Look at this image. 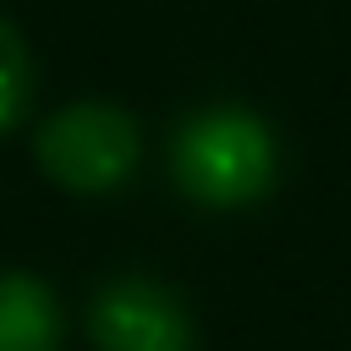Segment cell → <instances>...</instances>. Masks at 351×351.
Listing matches in <instances>:
<instances>
[{"mask_svg": "<svg viewBox=\"0 0 351 351\" xmlns=\"http://www.w3.org/2000/svg\"><path fill=\"white\" fill-rule=\"evenodd\" d=\"M33 154L44 165V176L66 192H110L137 170V126L126 110L115 104H66L55 110L38 137Z\"/></svg>", "mask_w": 351, "mask_h": 351, "instance_id": "2", "label": "cell"}, {"mask_svg": "<svg viewBox=\"0 0 351 351\" xmlns=\"http://www.w3.org/2000/svg\"><path fill=\"white\" fill-rule=\"evenodd\" d=\"M88 335L99 351H192V313L154 280H110L88 307Z\"/></svg>", "mask_w": 351, "mask_h": 351, "instance_id": "3", "label": "cell"}, {"mask_svg": "<svg viewBox=\"0 0 351 351\" xmlns=\"http://www.w3.org/2000/svg\"><path fill=\"white\" fill-rule=\"evenodd\" d=\"M27 99H33V60L22 33L0 16V137L27 115Z\"/></svg>", "mask_w": 351, "mask_h": 351, "instance_id": "5", "label": "cell"}, {"mask_svg": "<svg viewBox=\"0 0 351 351\" xmlns=\"http://www.w3.org/2000/svg\"><path fill=\"white\" fill-rule=\"evenodd\" d=\"M170 176L203 208H247L274 186L280 148L252 110L214 104L181 121L170 143Z\"/></svg>", "mask_w": 351, "mask_h": 351, "instance_id": "1", "label": "cell"}, {"mask_svg": "<svg viewBox=\"0 0 351 351\" xmlns=\"http://www.w3.org/2000/svg\"><path fill=\"white\" fill-rule=\"evenodd\" d=\"M0 351H60V307L44 280L0 274Z\"/></svg>", "mask_w": 351, "mask_h": 351, "instance_id": "4", "label": "cell"}]
</instances>
